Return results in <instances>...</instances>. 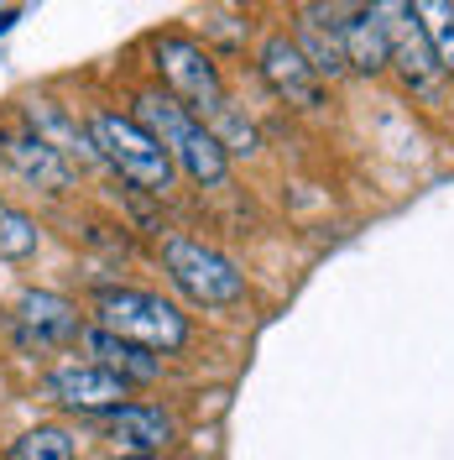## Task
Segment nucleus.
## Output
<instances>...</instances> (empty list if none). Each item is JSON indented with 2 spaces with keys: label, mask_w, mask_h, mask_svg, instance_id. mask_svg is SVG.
<instances>
[{
  "label": "nucleus",
  "mask_w": 454,
  "mask_h": 460,
  "mask_svg": "<svg viewBox=\"0 0 454 460\" xmlns=\"http://www.w3.org/2000/svg\"><path fill=\"white\" fill-rule=\"evenodd\" d=\"M94 324L100 330H110L120 341L142 345V350H183L188 345V314L168 304L162 293H146V288H105L100 298H94Z\"/></svg>",
  "instance_id": "obj_1"
},
{
  "label": "nucleus",
  "mask_w": 454,
  "mask_h": 460,
  "mask_svg": "<svg viewBox=\"0 0 454 460\" xmlns=\"http://www.w3.org/2000/svg\"><path fill=\"white\" fill-rule=\"evenodd\" d=\"M89 137H94V146H100V157H105L126 183H136L142 194H162V189L172 183V172H178L172 157H168V146L120 111H94Z\"/></svg>",
  "instance_id": "obj_2"
},
{
  "label": "nucleus",
  "mask_w": 454,
  "mask_h": 460,
  "mask_svg": "<svg viewBox=\"0 0 454 460\" xmlns=\"http://www.w3.org/2000/svg\"><path fill=\"white\" fill-rule=\"evenodd\" d=\"M162 267H168L172 288L199 309H230V304L246 298V278L235 272V261L225 252L194 241V235H168L162 241Z\"/></svg>",
  "instance_id": "obj_3"
},
{
  "label": "nucleus",
  "mask_w": 454,
  "mask_h": 460,
  "mask_svg": "<svg viewBox=\"0 0 454 460\" xmlns=\"http://www.w3.org/2000/svg\"><path fill=\"white\" fill-rule=\"evenodd\" d=\"M152 68H157V79L168 84V94L178 105H188V111H204L214 115L225 105V84H220V68H214V58L204 53V42L194 37H157L152 42Z\"/></svg>",
  "instance_id": "obj_4"
},
{
  "label": "nucleus",
  "mask_w": 454,
  "mask_h": 460,
  "mask_svg": "<svg viewBox=\"0 0 454 460\" xmlns=\"http://www.w3.org/2000/svg\"><path fill=\"white\" fill-rule=\"evenodd\" d=\"M42 393H48L63 413L105 419V413L120 408V402H131V382L105 372V367H94V361H84V367H57V372L42 382Z\"/></svg>",
  "instance_id": "obj_5"
},
{
  "label": "nucleus",
  "mask_w": 454,
  "mask_h": 460,
  "mask_svg": "<svg viewBox=\"0 0 454 460\" xmlns=\"http://www.w3.org/2000/svg\"><path fill=\"white\" fill-rule=\"evenodd\" d=\"M0 157L22 172L27 183H37V189H53V194L74 189V163H68L31 120H5V126H0Z\"/></svg>",
  "instance_id": "obj_6"
},
{
  "label": "nucleus",
  "mask_w": 454,
  "mask_h": 460,
  "mask_svg": "<svg viewBox=\"0 0 454 460\" xmlns=\"http://www.w3.org/2000/svg\"><path fill=\"white\" fill-rule=\"evenodd\" d=\"M256 63H261V79H266V89H272L277 100L298 105V111H319V105H324V84H319V74L309 68V58L298 53V42H292L287 31H272V37L261 42Z\"/></svg>",
  "instance_id": "obj_7"
},
{
  "label": "nucleus",
  "mask_w": 454,
  "mask_h": 460,
  "mask_svg": "<svg viewBox=\"0 0 454 460\" xmlns=\"http://www.w3.org/2000/svg\"><path fill=\"white\" fill-rule=\"evenodd\" d=\"M340 42L350 58V74H381L392 63V31L387 5H340Z\"/></svg>",
  "instance_id": "obj_8"
},
{
  "label": "nucleus",
  "mask_w": 454,
  "mask_h": 460,
  "mask_svg": "<svg viewBox=\"0 0 454 460\" xmlns=\"http://www.w3.org/2000/svg\"><path fill=\"white\" fill-rule=\"evenodd\" d=\"M100 424L110 429L120 456H162L178 439V419H172L168 408H157V402H120Z\"/></svg>",
  "instance_id": "obj_9"
},
{
  "label": "nucleus",
  "mask_w": 454,
  "mask_h": 460,
  "mask_svg": "<svg viewBox=\"0 0 454 460\" xmlns=\"http://www.w3.org/2000/svg\"><path fill=\"white\" fill-rule=\"evenodd\" d=\"M387 31H392V68L413 89H428L439 79V58H433L418 5H387Z\"/></svg>",
  "instance_id": "obj_10"
},
{
  "label": "nucleus",
  "mask_w": 454,
  "mask_h": 460,
  "mask_svg": "<svg viewBox=\"0 0 454 460\" xmlns=\"http://www.w3.org/2000/svg\"><path fill=\"white\" fill-rule=\"evenodd\" d=\"M340 5H303V27H298V53L309 58V68L319 74V84H335L350 74V58L340 42Z\"/></svg>",
  "instance_id": "obj_11"
},
{
  "label": "nucleus",
  "mask_w": 454,
  "mask_h": 460,
  "mask_svg": "<svg viewBox=\"0 0 454 460\" xmlns=\"http://www.w3.org/2000/svg\"><path fill=\"white\" fill-rule=\"evenodd\" d=\"M16 319H22V330L37 345H74V341H84V330H89L84 314L63 293H22Z\"/></svg>",
  "instance_id": "obj_12"
},
{
  "label": "nucleus",
  "mask_w": 454,
  "mask_h": 460,
  "mask_svg": "<svg viewBox=\"0 0 454 460\" xmlns=\"http://www.w3.org/2000/svg\"><path fill=\"white\" fill-rule=\"evenodd\" d=\"M131 120H136V126H146L157 142L168 146V157L204 126V120H194V111H188V105H178V100H172L168 89H142V94L131 100Z\"/></svg>",
  "instance_id": "obj_13"
},
{
  "label": "nucleus",
  "mask_w": 454,
  "mask_h": 460,
  "mask_svg": "<svg viewBox=\"0 0 454 460\" xmlns=\"http://www.w3.org/2000/svg\"><path fill=\"white\" fill-rule=\"evenodd\" d=\"M84 345H89V356H94V367L126 376V382H157V376H162V356H157V350H142V345L120 341L110 330H100V324L84 330Z\"/></svg>",
  "instance_id": "obj_14"
},
{
  "label": "nucleus",
  "mask_w": 454,
  "mask_h": 460,
  "mask_svg": "<svg viewBox=\"0 0 454 460\" xmlns=\"http://www.w3.org/2000/svg\"><path fill=\"white\" fill-rule=\"evenodd\" d=\"M74 456H79V439L63 424H37L22 439H11V450H5V460H74Z\"/></svg>",
  "instance_id": "obj_15"
},
{
  "label": "nucleus",
  "mask_w": 454,
  "mask_h": 460,
  "mask_svg": "<svg viewBox=\"0 0 454 460\" xmlns=\"http://www.w3.org/2000/svg\"><path fill=\"white\" fill-rule=\"evenodd\" d=\"M42 246V230L27 209H11L0 204V261H27L31 252Z\"/></svg>",
  "instance_id": "obj_16"
},
{
  "label": "nucleus",
  "mask_w": 454,
  "mask_h": 460,
  "mask_svg": "<svg viewBox=\"0 0 454 460\" xmlns=\"http://www.w3.org/2000/svg\"><path fill=\"white\" fill-rule=\"evenodd\" d=\"M418 16H428L423 31H428V42H433L439 74L454 79V5H418Z\"/></svg>",
  "instance_id": "obj_17"
},
{
  "label": "nucleus",
  "mask_w": 454,
  "mask_h": 460,
  "mask_svg": "<svg viewBox=\"0 0 454 460\" xmlns=\"http://www.w3.org/2000/svg\"><path fill=\"white\" fill-rule=\"evenodd\" d=\"M115 460H162V456H115Z\"/></svg>",
  "instance_id": "obj_18"
}]
</instances>
